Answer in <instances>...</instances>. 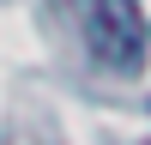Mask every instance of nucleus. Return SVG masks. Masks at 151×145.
<instances>
[{
	"label": "nucleus",
	"mask_w": 151,
	"mask_h": 145,
	"mask_svg": "<svg viewBox=\"0 0 151 145\" xmlns=\"http://www.w3.org/2000/svg\"><path fill=\"white\" fill-rule=\"evenodd\" d=\"M85 36L109 72H139L145 60V12L139 0H85Z\"/></svg>",
	"instance_id": "nucleus-1"
},
{
	"label": "nucleus",
	"mask_w": 151,
	"mask_h": 145,
	"mask_svg": "<svg viewBox=\"0 0 151 145\" xmlns=\"http://www.w3.org/2000/svg\"><path fill=\"white\" fill-rule=\"evenodd\" d=\"M145 145H151V139H145Z\"/></svg>",
	"instance_id": "nucleus-2"
}]
</instances>
